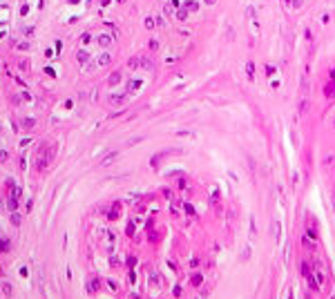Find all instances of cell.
I'll return each mask as SVG.
<instances>
[{
    "instance_id": "1",
    "label": "cell",
    "mask_w": 335,
    "mask_h": 299,
    "mask_svg": "<svg viewBox=\"0 0 335 299\" xmlns=\"http://www.w3.org/2000/svg\"><path fill=\"white\" fill-rule=\"evenodd\" d=\"M47 163H49V147L40 145L38 150H36V154H34V167L38 170V172H43V170L47 167Z\"/></svg>"
},
{
    "instance_id": "8",
    "label": "cell",
    "mask_w": 335,
    "mask_h": 299,
    "mask_svg": "<svg viewBox=\"0 0 335 299\" xmlns=\"http://www.w3.org/2000/svg\"><path fill=\"white\" fill-rule=\"evenodd\" d=\"M90 38H92L90 34H83V36H81V43H90Z\"/></svg>"
},
{
    "instance_id": "6",
    "label": "cell",
    "mask_w": 335,
    "mask_h": 299,
    "mask_svg": "<svg viewBox=\"0 0 335 299\" xmlns=\"http://www.w3.org/2000/svg\"><path fill=\"white\" fill-rule=\"evenodd\" d=\"M116 214H118V203L112 208V212H110V219H116Z\"/></svg>"
},
{
    "instance_id": "7",
    "label": "cell",
    "mask_w": 335,
    "mask_h": 299,
    "mask_svg": "<svg viewBox=\"0 0 335 299\" xmlns=\"http://www.w3.org/2000/svg\"><path fill=\"white\" fill-rule=\"evenodd\" d=\"M11 223H14V226H18V223H20V217H18V214H11Z\"/></svg>"
},
{
    "instance_id": "9",
    "label": "cell",
    "mask_w": 335,
    "mask_h": 299,
    "mask_svg": "<svg viewBox=\"0 0 335 299\" xmlns=\"http://www.w3.org/2000/svg\"><path fill=\"white\" fill-rule=\"evenodd\" d=\"M7 161V152H0V163H5Z\"/></svg>"
},
{
    "instance_id": "4",
    "label": "cell",
    "mask_w": 335,
    "mask_h": 299,
    "mask_svg": "<svg viewBox=\"0 0 335 299\" xmlns=\"http://www.w3.org/2000/svg\"><path fill=\"white\" fill-rule=\"evenodd\" d=\"M98 286H101V281H98V279H94V281H90V284H87V290H90V293H96Z\"/></svg>"
},
{
    "instance_id": "5",
    "label": "cell",
    "mask_w": 335,
    "mask_h": 299,
    "mask_svg": "<svg viewBox=\"0 0 335 299\" xmlns=\"http://www.w3.org/2000/svg\"><path fill=\"white\" fill-rule=\"evenodd\" d=\"M118 81H121V71H114V74L110 76V85H116Z\"/></svg>"
},
{
    "instance_id": "2",
    "label": "cell",
    "mask_w": 335,
    "mask_h": 299,
    "mask_svg": "<svg viewBox=\"0 0 335 299\" xmlns=\"http://www.w3.org/2000/svg\"><path fill=\"white\" fill-rule=\"evenodd\" d=\"M18 199H20V188L14 183L11 194H9V208H11V212H16V208H18Z\"/></svg>"
},
{
    "instance_id": "3",
    "label": "cell",
    "mask_w": 335,
    "mask_h": 299,
    "mask_svg": "<svg viewBox=\"0 0 335 299\" xmlns=\"http://www.w3.org/2000/svg\"><path fill=\"white\" fill-rule=\"evenodd\" d=\"M110 43H112V36L110 34H101V36H98V45H101V47H107Z\"/></svg>"
}]
</instances>
